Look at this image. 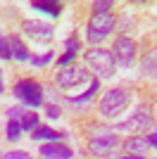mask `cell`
Masks as SVG:
<instances>
[{"label": "cell", "instance_id": "obj_1", "mask_svg": "<svg viewBox=\"0 0 157 159\" xmlns=\"http://www.w3.org/2000/svg\"><path fill=\"white\" fill-rule=\"evenodd\" d=\"M129 105H131V90L124 88V86H117V88H112V90H107V93L102 95L98 109L107 119H117Z\"/></svg>", "mask_w": 157, "mask_h": 159}, {"label": "cell", "instance_id": "obj_2", "mask_svg": "<svg viewBox=\"0 0 157 159\" xmlns=\"http://www.w3.org/2000/svg\"><path fill=\"white\" fill-rule=\"evenodd\" d=\"M86 64L93 69L95 79H112L114 71H117V62H114V55L110 50H102V48H91L86 52Z\"/></svg>", "mask_w": 157, "mask_h": 159}, {"label": "cell", "instance_id": "obj_3", "mask_svg": "<svg viewBox=\"0 0 157 159\" xmlns=\"http://www.w3.org/2000/svg\"><path fill=\"white\" fill-rule=\"evenodd\" d=\"M117 135L112 128H105V126H91L88 128V150L91 154L95 157H105L110 154L114 147H117Z\"/></svg>", "mask_w": 157, "mask_h": 159}, {"label": "cell", "instance_id": "obj_4", "mask_svg": "<svg viewBox=\"0 0 157 159\" xmlns=\"http://www.w3.org/2000/svg\"><path fill=\"white\" fill-rule=\"evenodd\" d=\"M114 26H117V19H114L110 12L107 14H93L91 21H88V26H86V38H88L91 45H100L112 33Z\"/></svg>", "mask_w": 157, "mask_h": 159}, {"label": "cell", "instance_id": "obj_5", "mask_svg": "<svg viewBox=\"0 0 157 159\" xmlns=\"http://www.w3.org/2000/svg\"><path fill=\"white\" fill-rule=\"evenodd\" d=\"M14 98L29 107H40L43 105V86L33 79H21L14 83Z\"/></svg>", "mask_w": 157, "mask_h": 159}, {"label": "cell", "instance_id": "obj_6", "mask_svg": "<svg viewBox=\"0 0 157 159\" xmlns=\"http://www.w3.org/2000/svg\"><path fill=\"white\" fill-rule=\"evenodd\" d=\"M55 81H57L59 88H64V90H69V88H78L81 83H86L88 81V69L86 66H62L57 74H55Z\"/></svg>", "mask_w": 157, "mask_h": 159}, {"label": "cell", "instance_id": "obj_7", "mask_svg": "<svg viewBox=\"0 0 157 159\" xmlns=\"http://www.w3.org/2000/svg\"><path fill=\"white\" fill-rule=\"evenodd\" d=\"M112 55H114V62H117L121 69H129V66L133 64V57H136V43H133L129 36H119V38L114 40Z\"/></svg>", "mask_w": 157, "mask_h": 159}, {"label": "cell", "instance_id": "obj_8", "mask_svg": "<svg viewBox=\"0 0 157 159\" xmlns=\"http://www.w3.org/2000/svg\"><path fill=\"white\" fill-rule=\"evenodd\" d=\"M21 29H24V33L29 38L38 40V43H48V40H52V36H55L52 24L40 21V19H26L24 24H21Z\"/></svg>", "mask_w": 157, "mask_h": 159}, {"label": "cell", "instance_id": "obj_9", "mask_svg": "<svg viewBox=\"0 0 157 159\" xmlns=\"http://www.w3.org/2000/svg\"><path fill=\"white\" fill-rule=\"evenodd\" d=\"M152 124V116H150V112L145 109V107H140L131 119H126L124 124H119V131H143V128H148Z\"/></svg>", "mask_w": 157, "mask_h": 159}, {"label": "cell", "instance_id": "obj_10", "mask_svg": "<svg viewBox=\"0 0 157 159\" xmlns=\"http://www.w3.org/2000/svg\"><path fill=\"white\" fill-rule=\"evenodd\" d=\"M40 157H45V159H72L74 152H72V147H67L64 143H48V145L40 147Z\"/></svg>", "mask_w": 157, "mask_h": 159}, {"label": "cell", "instance_id": "obj_11", "mask_svg": "<svg viewBox=\"0 0 157 159\" xmlns=\"http://www.w3.org/2000/svg\"><path fill=\"white\" fill-rule=\"evenodd\" d=\"M98 90H100V79H93L91 86H88V90L81 93V95H76V98H67V105L72 107V109H83V107L93 100V95L98 93Z\"/></svg>", "mask_w": 157, "mask_h": 159}, {"label": "cell", "instance_id": "obj_12", "mask_svg": "<svg viewBox=\"0 0 157 159\" xmlns=\"http://www.w3.org/2000/svg\"><path fill=\"white\" fill-rule=\"evenodd\" d=\"M31 138L36 140V143H59V140H64V133L59 131H52L50 126H38L36 131H31Z\"/></svg>", "mask_w": 157, "mask_h": 159}, {"label": "cell", "instance_id": "obj_13", "mask_svg": "<svg viewBox=\"0 0 157 159\" xmlns=\"http://www.w3.org/2000/svg\"><path fill=\"white\" fill-rule=\"evenodd\" d=\"M64 55H62V57H59V66H69L72 64V60L74 57H76L78 55V48H81V43H78V38H67V43H64Z\"/></svg>", "mask_w": 157, "mask_h": 159}, {"label": "cell", "instance_id": "obj_14", "mask_svg": "<svg viewBox=\"0 0 157 159\" xmlns=\"http://www.w3.org/2000/svg\"><path fill=\"white\" fill-rule=\"evenodd\" d=\"M10 45H12V60L17 62H26V60H31V55H29V50H26V45L21 43L17 36H12L10 38Z\"/></svg>", "mask_w": 157, "mask_h": 159}, {"label": "cell", "instance_id": "obj_15", "mask_svg": "<svg viewBox=\"0 0 157 159\" xmlns=\"http://www.w3.org/2000/svg\"><path fill=\"white\" fill-rule=\"evenodd\" d=\"M148 140H143V138H129L126 140V150H129L133 157H143L145 152H148Z\"/></svg>", "mask_w": 157, "mask_h": 159}, {"label": "cell", "instance_id": "obj_16", "mask_svg": "<svg viewBox=\"0 0 157 159\" xmlns=\"http://www.w3.org/2000/svg\"><path fill=\"white\" fill-rule=\"evenodd\" d=\"M143 74L155 79L157 76V50H150V52L143 57Z\"/></svg>", "mask_w": 157, "mask_h": 159}, {"label": "cell", "instance_id": "obj_17", "mask_svg": "<svg viewBox=\"0 0 157 159\" xmlns=\"http://www.w3.org/2000/svg\"><path fill=\"white\" fill-rule=\"evenodd\" d=\"M33 10L48 12V14H52V17H59V14H62V5H59V2H33Z\"/></svg>", "mask_w": 157, "mask_h": 159}, {"label": "cell", "instance_id": "obj_18", "mask_svg": "<svg viewBox=\"0 0 157 159\" xmlns=\"http://www.w3.org/2000/svg\"><path fill=\"white\" fill-rule=\"evenodd\" d=\"M38 114H33V112H26L24 114V119H21V131H36L38 128Z\"/></svg>", "mask_w": 157, "mask_h": 159}, {"label": "cell", "instance_id": "obj_19", "mask_svg": "<svg viewBox=\"0 0 157 159\" xmlns=\"http://www.w3.org/2000/svg\"><path fill=\"white\" fill-rule=\"evenodd\" d=\"M19 133H21V121L10 119V121H7V140H10V143H14V140L19 138Z\"/></svg>", "mask_w": 157, "mask_h": 159}, {"label": "cell", "instance_id": "obj_20", "mask_svg": "<svg viewBox=\"0 0 157 159\" xmlns=\"http://www.w3.org/2000/svg\"><path fill=\"white\" fill-rule=\"evenodd\" d=\"M0 60H12V45H10V38L0 33Z\"/></svg>", "mask_w": 157, "mask_h": 159}, {"label": "cell", "instance_id": "obj_21", "mask_svg": "<svg viewBox=\"0 0 157 159\" xmlns=\"http://www.w3.org/2000/svg\"><path fill=\"white\" fill-rule=\"evenodd\" d=\"M52 57H55L52 52H45V55H40V57H31V64L36 66V69H43V66H48L52 62Z\"/></svg>", "mask_w": 157, "mask_h": 159}, {"label": "cell", "instance_id": "obj_22", "mask_svg": "<svg viewBox=\"0 0 157 159\" xmlns=\"http://www.w3.org/2000/svg\"><path fill=\"white\" fill-rule=\"evenodd\" d=\"M2 159H31L29 152H21V150H12V152H5Z\"/></svg>", "mask_w": 157, "mask_h": 159}, {"label": "cell", "instance_id": "obj_23", "mask_svg": "<svg viewBox=\"0 0 157 159\" xmlns=\"http://www.w3.org/2000/svg\"><path fill=\"white\" fill-rule=\"evenodd\" d=\"M110 7H112V2H95L93 5V14H107Z\"/></svg>", "mask_w": 157, "mask_h": 159}, {"label": "cell", "instance_id": "obj_24", "mask_svg": "<svg viewBox=\"0 0 157 159\" xmlns=\"http://www.w3.org/2000/svg\"><path fill=\"white\" fill-rule=\"evenodd\" d=\"M45 114L50 116V119H57V116H59V107H55V105H48V107H45Z\"/></svg>", "mask_w": 157, "mask_h": 159}, {"label": "cell", "instance_id": "obj_25", "mask_svg": "<svg viewBox=\"0 0 157 159\" xmlns=\"http://www.w3.org/2000/svg\"><path fill=\"white\" fill-rule=\"evenodd\" d=\"M148 145H150V147H155V150H157V128L150 133V135H148Z\"/></svg>", "mask_w": 157, "mask_h": 159}, {"label": "cell", "instance_id": "obj_26", "mask_svg": "<svg viewBox=\"0 0 157 159\" xmlns=\"http://www.w3.org/2000/svg\"><path fill=\"white\" fill-rule=\"evenodd\" d=\"M5 93V83H2V69H0V95Z\"/></svg>", "mask_w": 157, "mask_h": 159}, {"label": "cell", "instance_id": "obj_27", "mask_svg": "<svg viewBox=\"0 0 157 159\" xmlns=\"http://www.w3.org/2000/svg\"><path fill=\"white\" fill-rule=\"evenodd\" d=\"M119 159H145V157H133V154H131V157H119Z\"/></svg>", "mask_w": 157, "mask_h": 159}]
</instances>
